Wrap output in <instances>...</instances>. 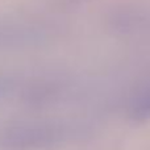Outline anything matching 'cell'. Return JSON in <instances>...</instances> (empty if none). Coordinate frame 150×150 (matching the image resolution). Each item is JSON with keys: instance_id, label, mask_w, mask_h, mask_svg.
Listing matches in <instances>:
<instances>
[{"instance_id": "6da1fadb", "label": "cell", "mask_w": 150, "mask_h": 150, "mask_svg": "<svg viewBox=\"0 0 150 150\" xmlns=\"http://www.w3.org/2000/svg\"><path fill=\"white\" fill-rule=\"evenodd\" d=\"M66 140L63 130L50 125H18L0 133L1 150H50Z\"/></svg>"}, {"instance_id": "7a4b0ae2", "label": "cell", "mask_w": 150, "mask_h": 150, "mask_svg": "<svg viewBox=\"0 0 150 150\" xmlns=\"http://www.w3.org/2000/svg\"><path fill=\"white\" fill-rule=\"evenodd\" d=\"M149 116H150V93L141 98L134 105V108H133V117L134 119L141 120V119H146Z\"/></svg>"}, {"instance_id": "3957f363", "label": "cell", "mask_w": 150, "mask_h": 150, "mask_svg": "<svg viewBox=\"0 0 150 150\" xmlns=\"http://www.w3.org/2000/svg\"><path fill=\"white\" fill-rule=\"evenodd\" d=\"M3 88H4V82H3V80H0V92L3 91Z\"/></svg>"}]
</instances>
